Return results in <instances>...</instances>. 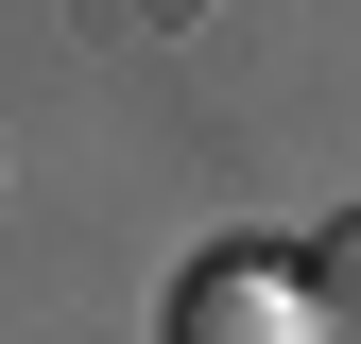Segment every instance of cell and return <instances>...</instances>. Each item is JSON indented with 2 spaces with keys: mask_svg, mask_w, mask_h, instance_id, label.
I'll return each instance as SVG.
<instances>
[{
  "mask_svg": "<svg viewBox=\"0 0 361 344\" xmlns=\"http://www.w3.org/2000/svg\"><path fill=\"white\" fill-rule=\"evenodd\" d=\"M293 276H310V327H327V344H361V207H344L310 258H293Z\"/></svg>",
  "mask_w": 361,
  "mask_h": 344,
  "instance_id": "2",
  "label": "cell"
},
{
  "mask_svg": "<svg viewBox=\"0 0 361 344\" xmlns=\"http://www.w3.org/2000/svg\"><path fill=\"white\" fill-rule=\"evenodd\" d=\"M172 344H327V327H310V276H293V258H190Z\"/></svg>",
  "mask_w": 361,
  "mask_h": 344,
  "instance_id": "1",
  "label": "cell"
}]
</instances>
